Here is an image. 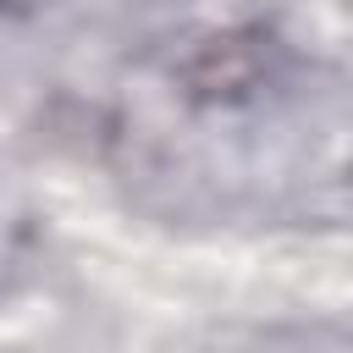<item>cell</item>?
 <instances>
[{
  "instance_id": "cell-1",
  "label": "cell",
  "mask_w": 353,
  "mask_h": 353,
  "mask_svg": "<svg viewBox=\"0 0 353 353\" xmlns=\"http://www.w3.org/2000/svg\"><path fill=\"white\" fill-rule=\"evenodd\" d=\"M11 11H39V6H50V0H6Z\"/></svg>"
}]
</instances>
